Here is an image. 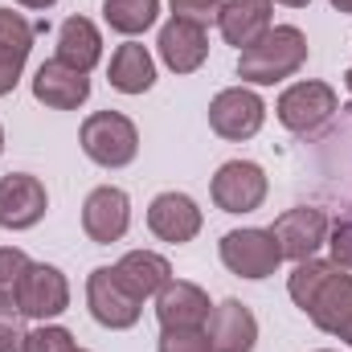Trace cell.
Instances as JSON below:
<instances>
[{
	"mask_svg": "<svg viewBox=\"0 0 352 352\" xmlns=\"http://www.w3.org/2000/svg\"><path fill=\"white\" fill-rule=\"evenodd\" d=\"M287 291H291L295 307L320 332L344 340L352 349V274L344 266L320 263V258L295 263L291 278H287Z\"/></svg>",
	"mask_w": 352,
	"mask_h": 352,
	"instance_id": "1",
	"label": "cell"
},
{
	"mask_svg": "<svg viewBox=\"0 0 352 352\" xmlns=\"http://www.w3.org/2000/svg\"><path fill=\"white\" fill-rule=\"evenodd\" d=\"M307 62V37L295 25H270L254 45L238 54V78L250 87H274L299 74Z\"/></svg>",
	"mask_w": 352,
	"mask_h": 352,
	"instance_id": "2",
	"label": "cell"
},
{
	"mask_svg": "<svg viewBox=\"0 0 352 352\" xmlns=\"http://www.w3.org/2000/svg\"><path fill=\"white\" fill-rule=\"evenodd\" d=\"M78 144L98 168H127L140 152V131L119 111H94L82 119Z\"/></svg>",
	"mask_w": 352,
	"mask_h": 352,
	"instance_id": "3",
	"label": "cell"
},
{
	"mask_svg": "<svg viewBox=\"0 0 352 352\" xmlns=\"http://www.w3.org/2000/svg\"><path fill=\"white\" fill-rule=\"evenodd\" d=\"M278 123L295 135H311L320 131L336 111H340V98L328 82H295L278 94Z\"/></svg>",
	"mask_w": 352,
	"mask_h": 352,
	"instance_id": "4",
	"label": "cell"
},
{
	"mask_svg": "<svg viewBox=\"0 0 352 352\" xmlns=\"http://www.w3.org/2000/svg\"><path fill=\"white\" fill-rule=\"evenodd\" d=\"M221 263L238 278H270L283 266V250L270 230H230L221 238Z\"/></svg>",
	"mask_w": 352,
	"mask_h": 352,
	"instance_id": "5",
	"label": "cell"
},
{
	"mask_svg": "<svg viewBox=\"0 0 352 352\" xmlns=\"http://www.w3.org/2000/svg\"><path fill=\"white\" fill-rule=\"evenodd\" d=\"M263 119H266V102L250 87H230L221 94H213V102H209V127L230 144H242V140L258 135Z\"/></svg>",
	"mask_w": 352,
	"mask_h": 352,
	"instance_id": "6",
	"label": "cell"
},
{
	"mask_svg": "<svg viewBox=\"0 0 352 352\" xmlns=\"http://www.w3.org/2000/svg\"><path fill=\"white\" fill-rule=\"evenodd\" d=\"M87 303H90V316H94L102 328H111V332L135 328V324H140V311H144V307H140V299L119 283L115 266H98V270H90Z\"/></svg>",
	"mask_w": 352,
	"mask_h": 352,
	"instance_id": "7",
	"label": "cell"
},
{
	"mask_svg": "<svg viewBox=\"0 0 352 352\" xmlns=\"http://www.w3.org/2000/svg\"><path fill=\"white\" fill-rule=\"evenodd\" d=\"M328 226H332V221H328L324 209H316V205H299V209H287L283 217H274L270 234H274L283 258H291V263H307V258H316V250L328 242Z\"/></svg>",
	"mask_w": 352,
	"mask_h": 352,
	"instance_id": "8",
	"label": "cell"
},
{
	"mask_svg": "<svg viewBox=\"0 0 352 352\" xmlns=\"http://www.w3.org/2000/svg\"><path fill=\"white\" fill-rule=\"evenodd\" d=\"M70 307V283L58 266L50 263H29L21 291H16V311L29 320H54Z\"/></svg>",
	"mask_w": 352,
	"mask_h": 352,
	"instance_id": "9",
	"label": "cell"
},
{
	"mask_svg": "<svg viewBox=\"0 0 352 352\" xmlns=\"http://www.w3.org/2000/svg\"><path fill=\"white\" fill-rule=\"evenodd\" d=\"M213 205L221 213H254L266 201V173L254 164V160H230L221 164L217 176H213Z\"/></svg>",
	"mask_w": 352,
	"mask_h": 352,
	"instance_id": "10",
	"label": "cell"
},
{
	"mask_svg": "<svg viewBox=\"0 0 352 352\" xmlns=\"http://www.w3.org/2000/svg\"><path fill=\"white\" fill-rule=\"evenodd\" d=\"M50 209V192L37 176L8 173L0 176V226L4 230H33Z\"/></svg>",
	"mask_w": 352,
	"mask_h": 352,
	"instance_id": "11",
	"label": "cell"
},
{
	"mask_svg": "<svg viewBox=\"0 0 352 352\" xmlns=\"http://www.w3.org/2000/svg\"><path fill=\"white\" fill-rule=\"evenodd\" d=\"M127 226H131V201H127L123 188L102 184V188H94L87 197V205H82V230H87L90 242L111 246V242H119L127 234Z\"/></svg>",
	"mask_w": 352,
	"mask_h": 352,
	"instance_id": "12",
	"label": "cell"
},
{
	"mask_svg": "<svg viewBox=\"0 0 352 352\" xmlns=\"http://www.w3.org/2000/svg\"><path fill=\"white\" fill-rule=\"evenodd\" d=\"M209 352H254L258 344V320L242 299H226L205 320Z\"/></svg>",
	"mask_w": 352,
	"mask_h": 352,
	"instance_id": "13",
	"label": "cell"
},
{
	"mask_svg": "<svg viewBox=\"0 0 352 352\" xmlns=\"http://www.w3.org/2000/svg\"><path fill=\"white\" fill-rule=\"evenodd\" d=\"M201 226H205V217H201V209H197V201L188 192H160L148 205V230L168 246L192 242L201 234Z\"/></svg>",
	"mask_w": 352,
	"mask_h": 352,
	"instance_id": "14",
	"label": "cell"
},
{
	"mask_svg": "<svg viewBox=\"0 0 352 352\" xmlns=\"http://www.w3.org/2000/svg\"><path fill=\"white\" fill-rule=\"evenodd\" d=\"M33 98L54 107V111H78L90 98V78L78 74V70H70V66H62L58 58H50L33 74Z\"/></svg>",
	"mask_w": 352,
	"mask_h": 352,
	"instance_id": "15",
	"label": "cell"
},
{
	"mask_svg": "<svg viewBox=\"0 0 352 352\" xmlns=\"http://www.w3.org/2000/svg\"><path fill=\"white\" fill-rule=\"evenodd\" d=\"M160 58H164V66L173 70V74H192V70H201L205 66V58H209V33L201 29V25H192V21H168L164 29H160Z\"/></svg>",
	"mask_w": 352,
	"mask_h": 352,
	"instance_id": "16",
	"label": "cell"
},
{
	"mask_svg": "<svg viewBox=\"0 0 352 352\" xmlns=\"http://www.w3.org/2000/svg\"><path fill=\"white\" fill-rule=\"evenodd\" d=\"M209 311H213L209 295H205L197 283H184V278H173V283L156 295L160 328H205Z\"/></svg>",
	"mask_w": 352,
	"mask_h": 352,
	"instance_id": "17",
	"label": "cell"
},
{
	"mask_svg": "<svg viewBox=\"0 0 352 352\" xmlns=\"http://www.w3.org/2000/svg\"><path fill=\"white\" fill-rule=\"evenodd\" d=\"M29 50H33V25L21 12L0 8V98L16 90Z\"/></svg>",
	"mask_w": 352,
	"mask_h": 352,
	"instance_id": "18",
	"label": "cell"
},
{
	"mask_svg": "<svg viewBox=\"0 0 352 352\" xmlns=\"http://www.w3.org/2000/svg\"><path fill=\"white\" fill-rule=\"evenodd\" d=\"M115 274H119V283L144 303V299H152V295H160L168 283H173V266L164 254H156V250H127L119 263H115Z\"/></svg>",
	"mask_w": 352,
	"mask_h": 352,
	"instance_id": "19",
	"label": "cell"
},
{
	"mask_svg": "<svg viewBox=\"0 0 352 352\" xmlns=\"http://www.w3.org/2000/svg\"><path fill=\"white\" fill-rule=\"evenodd\" d=\"M102 58V33L90 16H66L62 29H58V62L78 70V74H90Z\"/></svg>",
	"mask_w": 352,
	"mask_h": 352,
	"instance_id": "20",
	"label": "cell"
},
{
	"mask_svg": "<svg viewBox=\"0 0 352 352\" xmlns=\"http://www.w3.org/2000/svg\"><path fill=\"white\" fill-rule=\"evenodd\" d=\"M217 29L226 37V45H254L270 29V0H226L217 12Z\"/></svg>",
	"mask_w": 352,
	"mask_h": 352,
	"instance_id": "21",
	"label": "cell"
},
{
	"mask_svg": "<svg viewBox=\"0 0 352 352\" xmlns=\"http://www.w3.org/2000/svg\"><path fill=\"white\" fill-rule=\"evenodd\" d=\"M107 82L119 90V94H144V90H152V82H156V62H152V54H148L140 41L119 45L115 58H111V66H107Z\"/></svg>",
	"mask_w": 352,
	"mask_h": 352,
	"instance_id": "22",
	"label": "cell"
},
{
	"mask_svg": "<svg viewBox=\"0 0 352 352\" xmlns=\"http://www.w3.org/2000/svg\"><path fill=\"white\" fill-rule=\"evenodd\" d=\"M156 16H160V0H102V21L123 37L148 33Z\"/></svg>",
	"mask_w": 352,
	"mask_h": 352,
	"instance_id": "23",
	"label": "cell"
},
{
	"mask_svg": "<svg viewBox=\"0 0 352 352\" xmlns=\"http://www.w3.org/2000/svg\"><path fill=\"white\" fill-rule=\"evenodd\" d=\"M29 270V254L16 246H0V311H16V291Z\"/></svg>",
	"mask_w": 352,
	"mask_h": 352,
	"instance_id": "24",
	"label": "cell"
},
{
	"mask_svg": "<svg viewBox=\"0 0 352 352\" xmlns=\"http://www.w3.org/2000/svg\"><path fill=\"white\" fill-rule=\"evenodd\" d=\"M21 352H74V336L58 324H41L33 332H25V344Z\"/></svg>",
	"mask_w": 352,
	"mask_h": 352,
	"instance_id": "25",
	"label": "cell"
},
{
	"mask_svg": "<svg viewBox=\"0 0 352 352\" xmlns=\"http://www.w3.org/2000/svg\"><path fill=\"white\" fill-rule=\"evenodd\" d=\"M160 352H209V336L205 328H164Z\"/></svg>",
	"mask_w": 352,
	"mask_h": 352,
	"instance_id": "26",
	"label": "cell"
},
{
	"mask_svg": "<svg viewBox=\"0 0 352 352\" xmlns=\"http://www.w3.org/2000/svg\"><path fill=\"white\" fill-rule=\"evenodd\" d=\"M324 246L332 250V263L352 270V213L336 217V221L328 226V242H324Z\"/></svg>",
	"mask_w": 352,
	"mask_h": 352,
	"instance_id": "27",
	"label": "cell"
},
{
	"mask_svg": "<svg viewBox=\"0 0 352 352\" xmlns=\"http://www.w3.org/2000/svg\"><path fill=\"white\" fill-rule=\"evenodd\" d=\"M173 4V16L176 21H192V25H209V21H217V12H221V0H168Z\"/></svg>",
	"mask_w": 352,
	"mask_h": 352,
	"instance_id": "28",
	"label": "cell"
},
{
	"mask_svg": "<svg viewBox=\"0 0 352 352\" xmlns=\"http://www.w3.org/2000/svg\"><path fill=\"white\" fill-rule=\"evenodd\" d=\"M25 344V328L16 324L12 311H0V352H21Z\"/></svg>",
	"mask_w": 352,
	"mask_h": 352,
	"instance_id": "29",
	"label": "cell"
},
{
	"mask_svg": "<svg viewBox=\"0 0 352 352\" xmlns=\"http://www.w3.org/2000/svg\"><path fill=\"white\" fill-rule=\"evenodd\" d=\"M16 4H25V8H54L58 0H16Z\"/></svg>",
	"mask_w": 352,
	"mask_h": 352,
	"instance_id": "30",
	"label": "cell"
},
{
	"mask_svg": "<svg viewBox=\"0 0 352 352\" xmlns=\"http://www.w3.org/2000/svg\"><path fill=\"white\" fill-rule=\"evenodd\" d=\"M328 4H332L336 12H352V0H328Z\"/></svg>",
	"mask_w": 352,
	"mask_h": 352,
	"instance_id": "31",
	"label": "cell"
},
{
	"mask_svg": "<svg viewBox=\"0 0 352 352\" xmlns=\"http://www.w3.org/2000/svg\"><path fill=\"white\" fill-rule=\"evenodd\" d=\"M278 4H287V8H307L311 0H278Z\"/></svg>",
	"mask_w": 352,
	"mask_h": 352,
	"instance_id": "32",
	"label": "cell"
},
{
	"mask_svg": "<svg viewBox=\"0 0 352 352\" xmlns=\"http://www.w3.org/2000/svg\"><path fill=\"white\" fill-rule=\"evenodd\" d=\"M344 87H349V98H352V70H344Z\"/></svg>",
	"mask_w": 352,
	"mask_h": 352,
	"instance_id": "33",
	"label": "cell"
},
{
	"mask_svg": "<svg viewBox=\"0 0 352 352\" xmlns=\"http://www.w3.org/2000/svg\"><path fill=\"white\" fill-rule=\"evenodd\" d=\"M0 152H4V127H0Z\"/></svg>",
	"mask_w": 352,
	"mask_h": 352,
	"instance_id": "34",
	"label": "cell"
},
{
	"mask_svg": "<svg viewBox=\"0 0 352 352\" xmlns=\"http://www.w3.org/2000/svg\"><path fill=\"white\" fill-rule=\"evenodd\" d=\"M74 352H87V349H74Z\"/></svg>",
	"mask_w": 352,
	"mask_h": 352,
	"instance_id": "35",
	"label": "cell"
},
{
	"mask_svg": "<svg viewBox=\"0 0 352 352\" xmlns=\"http://www.w3.org/2000/svg\"><path fill=\"white\" fill-rule=\"evenodd\" d=\"M324 352H328V349H324Z\"/></svg>",
	"mask_w": 352,
	"mask_h": 352,
	"instance_id": "36",
	"label": "cell"
}]
</instances>
